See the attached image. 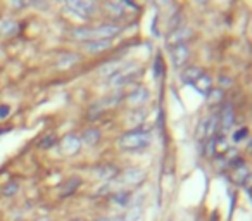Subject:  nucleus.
Returning a JSON list of instances; mask_svg holds the SVG:
<instances>
[{
	"instance_id": "nucleus-1",
	"label": "nucleus",
	"mask_w": 252,
	"mask_h": 221,
	"mask_svg": "<svg viewBox=\"0 0 252 221\" xmlns=\"http://www.w3.org/2000/svg\"><path fill=\"white\" fill-rule=\"evenodd\" d=\"M121 33V26L116 23H104L95 28H76L73 31V36L76 40H85V42H92V40H112Z\"/></svg>"
},
{
	"instance_id": "nucleus-2",
	"label": "nucleus",
	"mask_w": 252,
	"mask_h": 221,
	"mask_svg": "<svg viewBox=\"0 0 252 221\" xmlns=\"http://www.w3.org/2000/svg\"><path fill=\"white\" fill-rule=\"evenodd\" d=\"M151 143V133L147 128H135L131 132H126L119 137L118 147L126 152H137Z\"/></svg>"
},
{
	"instance_id": "nucleus-3",
	"label": "nucleus",
	"mask_w": 252,
	"mask_h": 221,
	"mask_svg": "<svg viewBox=\"0 0 252 221\" xmlns=\"http://www.w3.org/2000/svg\"><path fill=\"white\" fill-rule=\"evenodd\" d=\"M145 178H147V173L140 168H126L116 176L118 183L123 187H138L145 182Z\"/></svg>"
},
{
	"instance_id": "nucleus-4",
	"label": "nucleus",
	"mask_w": 252,
	"mask_h": 221,
	"mask_svg": "<svg viewBox=\"0 0 252 221\" xmlns=\"http://www.w3.org/2000/svg\"><path fill=\"white\" fill-rule=\"evenodd\" d=\"M97 9L95 2H81V0H75V2H68L66 4V11H69L71 14H75L79 19H88L92 18V14Z\"/></svg>"
},
{
	"instance_id": "nucleus-5",
	"label": "nucleus",
	"mask_w": 252,
	"mask_h": 221,
	"mask_svg": "<svg viewBox=\"0 0 252 221\" xmlns=\"http://www.w3.org/2000/svg\"><path fill=\"white\" fill-rule=\"evenodd\" d=\"M188 57H190V49L187 43L171 47V62L175 68H183L188 62Z\"/></svg>"
},
{
	"instance_id": "nucleus-6",
	"label": "nucleus",
	"mask_w": 252,
	"mask_h": 221,
	"mask_svg": "<svg viewBox=\"0 0 252 221\" xmlns=\"http://www.w3.org/2000/svg\"><path fill=\"white\" fill-rule=\"evenodd\" d=\"M81 149V138H78L76 135H66L64 138L61 140V152L64 156H75V154L79 152Z\"/></svg>"
},
{
	"instance_id": "nucleus-7",
	"label": "nucleus",
	"mask_w": 252,
	"mask_h": 221,
	"mask_svg": "<svg viewBox=\"0 0 252 221\" xmlns=\"http://www.w3.org/2000/svg\"><path fill=\"white\" fill-rule=\"evenodd\" d=\"M247 175H249L247 164H245L242 159L235 161V163L230 166V178H231V182L237 183V185H242L244 180L247 178Z\"/></svg>"
},
{
	"instance_id": "nucleus-8",
	"label": "nucleus",
	"mask_w": 252,
	"mask_h": 221,
	"mask_svg": "<svg viewBox=\"0 0 252 221\" xmlns=\"http://www.w3.org/2000/svg\"><path fill=\"white\" fill-rule=\"evenodd\" d=\"M220 126H221V132L227 133L228 130H231V126L235 125V110H233V106L231 104H227V106L221 109L220 112Z\"/></svg>"
},
{
	"instance_id": "nucleus-9",
	"label": "nucleus",
	"mask_w": 252,
	"mask_h": 221,
	"mask_svg": "<svg viewBox=\"0 0 252 221\" xmlns=\"http://www.w3.org/2000/svg\"><path fill=\"white\" fill-rule=\"evenodd\" d=\"M140 75V71H133L131 68L128 69H119L114 76H111V85L112 86H123L126 83H130L135 80V76Z\"/></svg>"
},
{
	"instance_id": "nucleus-10",
	"label": "nucleus",
	"mask_w": 252,
	"mask_h": 221,
	"mask_svg": "<svg viewBox=\"0 0 252 221\" xmlns=\"http://www.w3.org/2000/svg\"><path fill=\"white\" fill-rule=\"evenodd\" d=\"M190 36H192L190 28H175L173 31L170 33V36H168V42L171 43V47L181 45V43H187Z\"/></svg>"
},
{
	"instance_id": "nucleus-11",
	"label": "nucleus",
	"mask_w": 252,
	"mask_h": 221,
	"mask_svg": "<svg viewBox=\"0 0 252 221\" xmlns=\"http://www.w3.org/2000/svg\"><path fill=\"white\" fill-rule=\"evenodd\" d=\"M149 100V90L144 86H137L133 92L128 95V104L131 107H142Z\"/></svg>"
},
{
	"instance_id": "nucleus-12",
	"label": "nucleus",
	"mask_w": 252,
	"mask_h": 221,
	"mask_svg": "<svg viewBox=\"0 0 252 221\" xmlns=\"http://www.w3.org/2000/svg\"><path fill=\"white\" fill-rule=\"evenodd\" d=\"M111 47V40H92V42H85V50L92 54L104 52Z\"/></svg>"
},
{
	"instance_id": "nucleus-13",
	"label": "nucleus",
	"mask_w": 252,
	"mask_h": 221,
	"mask_svg": "<svg viewBox=\"0 0 252 221\" xmlns=\"http://www.w3.org/2000/svg\"><path fill=\"white\" fill-rule=\"evenodd\" d=\"M19 31V25L12 19H4L0 21V35L2 36H14Z\"/></svg>"
},
{
	"instance_id": "nucleus-14",
	"label": "nucleus",
	"mask_w": 252,
	"mask_h": 221,
	"mask_svg": "<svg viewBox=\"0 0 252 221\" xmlns=\"http://www.w3.org/2000/svg\"><path fill=\"white\" fill-rule=\"evenodd\" d=\"M201 76H202V69L195 68V66L187 68L183 73H181V80H183V83H187V85H194Z\"/></svg>"
},
{
	"instance_id": "nucleus-15",
	"label": "nucleus",
	"mask_w": 252,
	"mask_h": 221,
	"mask_svg": "<svg viewBox=\"0 0 252 221\" xmlns=\"http://www.w3.org/2000/svg\"><path fill=\"white\" fill-rule=\"evenodd\" d=\"M195 88L199 90L201 93H204V95H207L211 90H213V80L209 78V75H205V73H202V76L197 80V82L194 83Z\"/></svg>"
},
{
	"instance_id": "nucleus-16",
	"label": "nucleus",
	"mask_w": 252,
	"mask_h": 221,
	"mask_svg": "<svg viewBox=\"0 0 252 221\" xmlns=\"http://www.w3.org/2000/svg\"><path fill=\"white\" fill-rule=\"evenodd\" d=\"M81 185L79 178H69L64 182V185L61 187V197H69L78 190V187Z\"/></svg>"
},
{
	"instance_id": "nucleus-17",
	"label": "nucleus",
	"mask_w": 252,
	"mask_h": 221,
	"mask_svg": "<svg viewBox=\"0 0 252 221\" xmlns=\"http://www.w3.org/2000/svg\"><path fill=\"white\" fill-rule=\"evenodd\" d=\"M99 140H101V132L97 128L85 130V133L81 137V142H85L87 145H95V143H99Z\"/></svg>"
},
{
	"instance_id": "nucleus-18",
	"label": "nucleus",
	"mask_w": 252,
	"mask_h": 221,
	"mask_svg": "<svg viewBox=\"0 0 252 221\" xmlns=\"http://www.w3.org/2000/svg\"><path fill=\"white\" fill-rule=\"evenodd\" d=\"M97 175L101 176L102 180H112L119 175V171L116 166H111V164H109V166H101V168L97 169Z\"/></svg>"
},
{
	"instance_id": "nucleus-19",
	"label": "nucleus",
	"mask_w": 252,
	"mask_h": 221,
	"mask_svg": "<svg viewBox=\"0 0 252 221\" xmlns=\"http://www.w3.org/2000/svg\"><path fill=\"white\" fill-rule=\"evenodd\" d=\"M105 11L111 16H114V18H121L125 14V5H123V2H107L105 4Z\"/></svg>"
},
{
	"instance_id": "nucleus-20",
	"label": "nucleus",
	"mask_w": 252,
	"mask_h": 221,
	"mask_svg": "<svg viewBox=\"0 0 252 221\" xmlns=\"http://www.w3.org/2000/svg\"><path fill=\"white\" fill-rule=\"evenodd\" d=\"M119 66L121 64H119L118 61H111V62H107V64L102 66L99 73H101L102 76H109V78H111V76H114L116 73L119 71Z\"/></svg>"
},
{
	"instance_id": "nucleus-21",
	"label": "nucleus",
	"mask_w": 252,
	"mask_h": 221,
	"mask_svg": "<svg viewBox=\"0 0 252 221\" xmlns=\"http://www.w3.org/2000/svg\"><path fill=\"white\" fill-rule=\"evenodd\" d=\"M55 142H57V135H55V133H49V135L42 137V140L38 142V147L40 149H49V147H52Z\"/></svg>"
},
{
	"instance_id": "nucleus-22",
	"label": "nucleus",
	"mask_w": 252,
	"mask_h": 221,
	"mask_svg": "<svg viewBox=\"0 0 252 221\" xmlns=\"http://www.w3.org/2000/svg\"><path fill=\"white\" fill-rule=\"evenodd\" d=\"M207 95H209V104H214V102H221V99H223V95H225V93H223V90H221V88H216V90H211V92H209L207 93Z\"/></svg>"
},
{
	"instance_id": "nucleus-23",
	"label": "nucleus",
	"mask_w": 252,
	"mask_h": 221,
	"mask_svg": "<svg viewBox=\"0 0 252 221\" xmlns=\"http://www.w3.org/2000/svg\"><path fill=\"white\" fill-rule=\"evenodd\" d=\"M16 192H18V183H16V182H11L9 185H5L4 189H2V193H4L5 197L14 195Z\"/></svg>"
},
{
	"instance_id": "nucleus-24",
	"label": "nucleus",
	"mask_w": 252,
	"mask_h": 221,
	"mask_svg": "<svg viewBox=\"0 0 252 221\" xmlns=\"http://www.w3.org/2000/svg\"><path fill=\"white\" fill-rule=\"evenodd\" d=\"M128 199H130V193L128 192H121V193H116L114 195V200L118 204H126L128 202Z\"/></svg>"
},
{
	"instance_id": "nucleus-25",
	"label": "nucleus",
	"mask_w": 252,
	"mask_h": 221,
	"mask_svg": "<svg viewBox=\"0 0 252 221\" xmlns=\"http://www.w3.org/2000/svg\"><path fill=\"white\" fill-rule=\"evenodd\" d=\"M245 135H247V128H240L238 132L233 133V142H240Z\"/></svg>"
},
{
	"instance_id": "nucleus-26",
	"label": "nucleus",
	"mask_w": 252,
	"mask_h": 221,
	"mask_svg": "<svg viewBox=\"0 0 252 221\" xmlns=\"http://www.w3.org/2000/svg\"><path fill=\"white\" fill-rule=\"evenodd\" d=\"M242 185L245 187V190H247V192H251V190H252V173H249L247 178L244 180V183H242Z\"/></svg>"
},
{
	"instance_id": "nucleus-27",
	"label": "nucleus",
	"mask_w": 252,
	"mask_h": 221,
	"mask_svg": "<svg viewBox=\"0 0 252 221\" xmlns=\"http://www.w3.org/2000/svg\"><path fill=\"white\" fill-rule=\"evenodd\" d=\"M9 110H11V107L9 106H0V119H5L9 116Z\"/></svg>"
},
{
	"instance_id": "nucleus-28",
	"label": "nucleus",
	"mask_w": 252,
	"mask_h": 221,
	"mask_svg": "<svg viewBox=\"0 0 252 221\" xmlns=\"http://www.w3.org/2000/svg\"><path fill=\"white\" fill-rule=\"evenodd\" d=\"M97 221H112V220H109V218H99Z\"/></svg>"
},
{
	"instance_id": "nucleus-29",
	"label": "nucleus",
	"mask_w": 252,
	"mask_h": 221,
	"mask_svg": "<svg viewBox=\"0 0 252 221\" xmlns=\"http://www.w3.org/2000/svg\"><path fill=\"white\" fill-rule=\"evenodd\" d=\"M249 152L252 154V140H251V143H249Z\"/></svg>"
},
{
	"instance_id": "nucleus-30",
	"label": "nucleus",
	"mask_w": 252,
	"mask_h": 221,
	"mask_svg": "<svg viewBox=\"0 0 252 221\" xmlns=\"http://www.w3.org/2000/svg\"><path fill=\"white\" fill-rule=\"evenodd\" d=\"M71 221H85V220H71Z\"/></svg>"
},
{
	"instance_id": "nucleus-31",
	"label": "nucleus",
	"mask_w": 252,
	"mask_h": 221,
	"mask_svg": "<svg viewBox=\"0 0 252 221\" xmlns=\"http://www.w3.org/2000/svg\"><path fill=\"white\" fill-rule=\"evenodd\" d=\"M249 193H251V199H252V190H251V192H249Z\"/></svg>"
}]
</instances>
